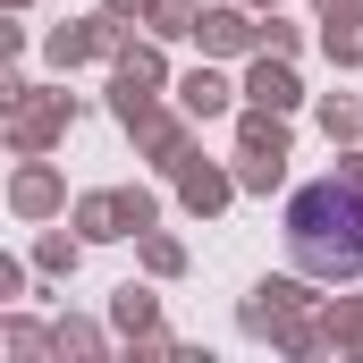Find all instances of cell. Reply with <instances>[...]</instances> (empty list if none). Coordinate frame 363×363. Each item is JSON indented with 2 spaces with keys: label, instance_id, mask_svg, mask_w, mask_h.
<instances>
[{
  "label": "cell",
  "instance_id": "6da1fadb",
  "mask_svg": "<svg viewBox=\"0 0 363 363\" xmlns=\"http://www.w3.org/2000/svg\"><path fill=\"white\" fill-rule=\"evenodd\" d=\"M287 254L313 279H363V169L313 178L287 203Z\"/></svg>",
  "mask_w": 363,
  "mask_h": 363
}]
</instances>
